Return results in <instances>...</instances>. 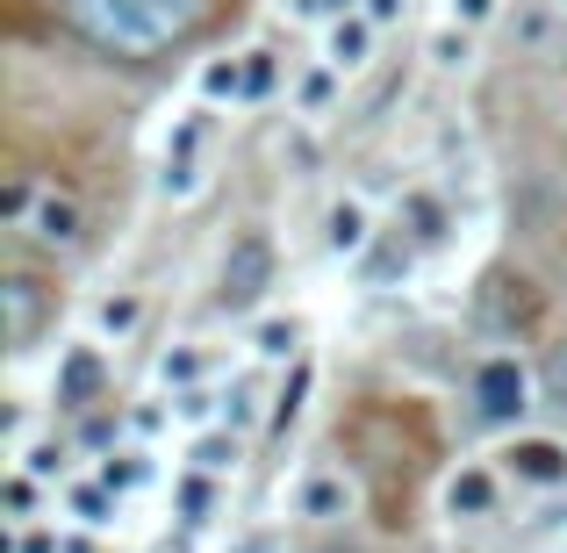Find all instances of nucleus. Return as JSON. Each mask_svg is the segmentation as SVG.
<instances>
[{"label":"nucleus","instance_id":"obj_1","mask_svg":"<svg viewBox=\"0 0 567 553\" xmlns=\"http://www.w3.org/2000/svg\"><path fill=\"white\" fill-rule=\"evenodd\" d=\"M65 22L101 51L152 58V51H173L202 22V0H65Z\"/></svg>","mask_w":567,"mask_h":553},{"label":"nucleus","instance_id":"obj_2","mask_svg":"<svg viewBox=\"0 0 567 553\" xmlns=\"http://www.w3.org/2000/svg\"><path fill=\"white\" fill-rule=\"evenodd\" d=\"M532 396H539V381H532L511 352L482 360V373H474V410H482V424H517V417L532 410Z\"/></svg>","mask_w":567,"mask_h":553},{"label":"nucleus","instance_id":"obj_3","mask_svg":"<svg viewBox=\"0 0 567 553\" xmlns=\"http://www.w3.org/2000/svg\"><path fill=\"white\" fill-rule=\"evenodd\" d=\"M266 288H274V245L259 231H245L223 252V309H251Z\"/></svg>","mask_w":567,"mask_h":553},{"label":"nucleus","instance_id":"obj_4","mask_svg":"<svg viewBox=\"0 0 567 553\" xmlns=\"http://www.w3.org/2000/svg\"><path fill=\"white\" fill-rule=\"evenodd\" d=\"M295 511H302L309 525H346V518L360 511V489H352L346 468H309L302 489H295Z\"/></svg>","mask_w":567,"mask_h":553},{"label":"nucleus","instance_id":"obj_5","mask_svg":"<svg viewBox=\"0 0 567 553\" xmlns=\"http://www.w3.org/2000/svg\"><path fill=\"white\" fill-rule=\"evenodd\" d=\"M22 231L37 237L43 252H72V245H80V202H72V194H58V187H43Z\"/></svg>","mask_w":567,"mask_h":553},{"label":"nucleus","instance_id":"obj_6","mask_svg":"<svg viewBox=\"0 0 567 553\" xmlns=\"http://www.w3.org/2000/svg\"><path fill=\"white\" fill-rule=\"evenodd\" d=\"M511 474L532 489H560L567 482V446L560 439H517L511 446Z\"/></svg>","mask_w":567,"mask_h":553},{"label":"nucleus","instance_id":"obj_7","mask_svg":"<svg viewBox=\"0 0 567 553\" xmlns=\"http://www.w3.org/2000/svg\"><path fill=\"white\" fill-rule=\"evenodd\" d=\"M367 237H374V223H367V202H360V194L331 202V216H323V245H331L338 259H360Z\"/></svg>","mask_w":567,"mask_h":553},{"label":"nucleus","instance_id":"obj_8","mask_svg":"<svg viewBox=\"0 0 567 553\" xmlns=\"http://www.w3.org/2000/svg\"><path fill=\"white\" fill-rule=\"evenodd\" d=\"M367 51H374V14H338L331 22V72L367 65Z\"/></svg>","mask_w":567,"mask_h":553},{"label":"nucleus","instance_id":"obj_9","mask_svg":"<svg viewBox=\"0 0 567 553\" xmlns=\"http://www.w3.org/2000/svg\"><path fill=\"white\" fill-rule=\"evenodd\" d=\"M445 503H453V518H482L488 503H496V474H482V468L453 474V489H445Z\"/></svg>","mask_w":567,"mask_h":553},{"label":"nucleus","instance_id":"obj_10","mask_svg":"<svg viewBox=\"0 0 567 553\" xmlns=\"http://www.w3.org/2000/svg\"><path fill=\"white\" fill-rule=\"evenodd\" d=\"M137 324H144V303H137V295H109V303L94 309V331L101 338H130Z\"/></svg>","mask_w":567,"mask_h":553},{"label":"nucleus","instance_id":"obj_11","mask_svg":"<svg viewBox=\"0 0 567 553\" xmlns=\"http://www.w3.org/2000/svg\"><path fill=\"white\" fill-rule=\"evenodd\" d=\"M158 187H166V202H187V194L202 187V166H194V158H166V181Z\"/></svg>","mask_w":567,"mask_h":553},{"label":"nucleus","instance_id":"obj_12","mask_svg":"<svg viewBox=\"0 0 567 553\" xmlns=\"http://www.w3.org/2000/svg\"><path fill=\"white\" fill-rule=\"evenodd\" d=\"M29 317H37V303H29V280H8V338H29Z\"/></svg>","mask_w":567,"mask_h":553},{"label":"nucleus","instance_id":"obj_13","mask_svg":"<svg viewBox=\"0 0 567 553\" xmlns=\"http://www.w3.org/2000/svg\"><path fill=\"white\" fill-rule=\"evenodd\" d=\"M37 181H8V194H0V208H8V223H14V231H22V223H29V208H37Z\"/></svg>","mask_w":567,"mask_h":553},{"label":"nucleus","instance_id":"obj_14","mask_svg":"<svg viewBox=\"0 0 567 553\" xmlns=\"http://www.w3.org/2000/svg\"><path fill=\"white\" fill-rule=\"evenodd\" d=\"M202 94H208V101L245 94V65H208V72H202Z\"/></svg>","mask_w":567,"mask_h":553},{"label":"nucleus","instance_id":"obj_15","mask_svg":"<svg viewBox=\"0 0 567 553\" xmlns=\"http://www.w3.org/2000/svg\"><path fill=\"white\" fill-rule=\"evenodd\" d=\"M295 338H302L295 324H266V331H259V352H266V360H288V352H295Z\"/></svg>","mask_w":567,"mask_h":553},{"label":"nucleus","instance_id":"obj_16","mask_svg":"<svg viewBox=\"0 0 567 553\" xmlns=\"http://www.w3.org/2000/svg\"><path fill=\"white\" fill-rule=\"evenodd\" d=\"M546 402H554V410H567V352H554V367H546Z\"/></svg>","mask_w":567,"mask_h":553},{"label":"nucleus","instance_id":"obj_17","mask_svg":"<svg viewBox=\"0 0 567 553\" xmlns=\"http://www.w3.org/2000/svg\"><path fill=\"white\" fill-rule=\"evenodd\" d=\"M431 58H439V65H460V58H467V29H460V37H453V29H445V37L431 43Z\"/></svg>","mask_w":567,"mask_h":553},{"label":"nucleus","instance_id":"obj_18","mask_svg":"<svg viewBox=\"0 0 567 553\" xmlns=\"http://www.w3.org/2000/svg\"><path fill=\"white\" fill-rule=\"evenodd\" d=\"M302 101H309V109H323V101H331V72H309V80H302Z\"/></svg>","mask_w":567,"mask_h":553},{"label":"nucleus","instance_id":"obj_19","mask_svg":"<svg viewBox=\"0 0 567 553\" xmlns=\"http://www.w3.org/2000/svg\"><path fill=\"white\" fill-rule=\"evenodd\" d=\"M266 80H274V65H266V58H251V65H245V94H266Z\"/></svg>","mask_w":567,"mask_h":553},{"label":"nucleus","instance_id":"obj_20","mask_svg":"<svg viewBox=\"0 0 567 553\" xmlns=\"http://www.w3.org/2000/svg\"><path fill=\"white\" fill-rule=\"evenodd\" d=\"M488 8H496V0H453V14H460V22H482Z\"/></svg>","mask_w":567,"mask_h":553},{"label":"nucleus","instance_id":"obj_21","mask_svg":"<svg viewBox=\"0 0 567 553\" xmlns=\"http://www.w3.org/2000/svg\"><path fill=\"white\" fill-rule=\"evenodd\" d=\"M402 8V0H374V22H388V14H395Z\"/></svg>","mask_w":567,"mask_h":553},{"label":"nucleus","instance_id":"obj_22","mask_svg":"<svg viewBox=\"0 0 567 553\" xmlns=\"http://www.w3.org/2000/svg\"><path fill=\"white\" fill-rule=\"evenodd\" d=\"M317 8H338V14H352V0H317Z\"/></svg>","mask_w":567,"mask_h":553}]
</instances>
